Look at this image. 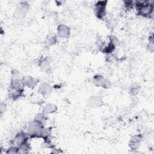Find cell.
<instances>
[{
    "mask_svg": "<svg viewBox=\"0 0 154 154\" xmlns=\"http://www.w3.org/2000/svg\"><path fill=\"white\" fill-rule=\"evenodd\" d=\"M138 14L144 17H149L153 11V5L148 1H138L135 3Z\"/></svg>",
    "mask_w": 154,
    "mask_h": 154,
    "instance_id": "obj_1",
    "label": "cell"
},
{
    "mask_svg": "<svg viewBox=\"0 0 154 154\" xmlns=\"http://www.w3.org/2000/svg\"><path fill=\"white\" fill-rule=\"evenodd\" d=\"M107 1H98L95 7V14L96 16L102 19L106 15Z\"/></svg>",
    "mask_w": 154,
    "mask_h": 154,
    "instance_id": "obj_2",
    "label": "cell"
},
{
    "mask_svg": "<svg viewBox=\"0 0 154 154\" xmlns=\"http://www.w3.org/2000/svg\"><path fill=\"white\" fill-rule=\"evenodd\" d=\"M29 137H30L28 134L24 132H21L16 134L14 140H13L12 146L18 148L22 144L28 142Z\"/></svg>",
    "mask_w": 154,
    "mask_h": 154,
    "instance_id": "obj_3",
    "label": "cell"
},
{
    "mask_svg": "<svg viewBox=\"0 0 154 154\" xmlns=\"http://www.w3.org/2000/svg\"><path fill=\"white\" fill-rule=\"evenodd\" d=\"M93 83L97 86H102L105 88H108L111 86L110 81L105 79L103 76L101 75H97L94 77Z\"/></svg>",
    "mask_w": 154,
    "mask_h": 154,
    "instance_id": "obj_4",
    "label": "cell"
},
{
    "mask_svg": "<svg viewBox=\"0 0 154 154\" xmlns=\"http://www.w3.org/2000/svg\"><path fill=\"white\" fill-rule=\"evenodd\" d=\"M57 34L60 37L68 38L70 35V30L65 25H60L57 28Z\"/></svg>",
    "mask_w": 154,
    "mask_h": 154,
    "instance_id": "obj_5",
    "label": "cell"
},
{
    "mask_svg": "<svg viewBox=\"0 0 154 154\" xmlns=\"http://www.w3.org/2000/svg\"><path fill=\"white\" fill-rule=\"evenodd\" d=\"M22 80L25 86H27L31 88L34 87V86H36L37 83V81L35 78L30 76L24 77Z\"/></svg>",
    "mask_w": 154,
    "mask_h": 154,
    "instance_id": "obj_6",
    "label": "cell"
},
{
    "mask_svg": "<svg viewBox=\"0 0 154 154\" xmlns=\"http://www.w3.org/2000/svg\"><path fill=\"white\" fill-rule=\"evenodd\" d=\"M28 10V6L26 4H21L15 11V15L18 17H23L26 14Z\"/></svg>",
    "mask_w": 154,
    "mask_h": 154,
    "instance_id": "obj_7",
    "label": "cell"
},
{
    "mask_svg": "<svg viewBox=\"0 0 154 154\" xmlns=\"http://www.w3.org/2000/svg\"><path fill=\"white\" fill-rule=\"evenodd\" d=\"M38 92H39L42 95L46 96L48 95L51 92V88L47 84H42L39 88H38Z\"/></svg>",
    "mask_w": 154,
    "mask_h": 154,
    "instance_id": "obj_8",
    "label": "cell"
},
{
    "mask_svg": "<svg viewBox=\"0 0 154 154\" xmlns=\"http://www.w3.org/2000/svg\"><path fill=\"white\" fill-rule=\"evenodd\" d=\"M18 148V153H27L29 152V150L30 149V147L28 142L22 144Z\"/></svg>",
    "mask_w": 154,
    "mask_h": 154,
    "instance_id": "obj_9",
    "label": "cell"
},
{
    "mask_svg": "<svg viewBox=\"0 0 154 154\" xmlns=\"http://www.w3.org/2000/svg\"><path fill=\"white\" fill-rule=\"evenodd\" d=\"M56 110H57V107H56V106L52 104H48L45 106L43 108V113L45 114H50L55 112Z\"/></svg>",
    "mask_w": 154,
    "mask_h": 154,
    "instance_id": "obj_10",
    "label": "cell"
},
{
    "mask_svg": "<svg viewBox=\"0 0 154 154\" xmlns=\"http://www.w3.org/2000/svg\"><path fill=\"white\" fill-rule=\"evenodd\" d=\"M140 140L138 137H134L131 139L130 143V146L133 150H137L140 146Z\"/></svg>",
    "mask_w": 154,
    "mask_h": 154,
    "instance_id": "obj_11",
    "label": "cell"
},
{
    "mask_svg": "<svg viewBox=\"0 0 154 154\" xmlns=\"http://www.w3.org/2000/svg\"><path fill=\"white\" fill-rule=\"evenodd\" d=\"M90 104L92 107H98L101 104V99L96 96H94L91 98L89 101Z\"/></svg>",
    "mask_w": 154,
    "mask_h": 154,
    "instance_id": "obj_12",
    "label": "cell"
},
{
    "mask_svg": "<svg viewBox=\"0 0 154 154\" xmlns=\"http://www.w3.org/2000/svg\"><path fill=\"white\" fill-rule=\"evenodd\" d=\"M57 42V37L54 34H50L46 38V43L48 45H53Z\"/></svg>",
    "mask_w": 154,
    "mask_h": 154,
    "instance_id": "obj_13",
    "label": "cell"
},
{
    "mask_svg": "<svg viewBox=\"0 0 154 154\" xmlns=\"http://www.w3.org/2000/svg\"><path fill=\"white\" fill-rule=\"evenodd\" d=\"M35 120L43 123V122L46 120L45 114L44 113H43V114H42V113L38 114L37 115H36V116L35 118Z\"/></svg>",
    "mask_w": 154,
    "mask_h": 154,
    "instance_id": "obj_14",
    "label": "cell"
},
{
    "mask_svg": "<svg viewBox=\"0 0 154 154\" xmlns=\"http://www.w3.org/2000/svg\"><path fill=\"white\" fill-rule=\"evenodd\" d=\"M7 153H18V148L12 146L7 151Z\"/></svg>",
    "mask_w": 154,
    "mask_h": 154,
    "instance_id": "obj_15",
    "label": "cell"
},
{
    "mask_svg": "<svg viewBox=\"0 0 154 154\" xmlns=\"http://www.w3.org/2000/svg\"><path fill=\"white\" fill-rule=\"evenodd\" d=\"M108 24L110 26V29H112V28H114L116 25V21L112 19L110 21H109V22L108 23Z\"/></svg>",
    "mask_w": 154,
    "mask_h": 154,
    "instance_id": "obj_16",
    "label": "cell"
},
{
    "mask_svg": "<svg viewBox=\"0 0 154 154\" xmlns=\"http://www.w3.org/2000/svg\"><path fill=\"white\" fill-rule=\"evenodd\" d=\"M41 65H41V67H42V68H43L44 69L48 68V66H49L48 61H45V60H43V61H42Z\"/></svg>",
    "mask_w": 154,
    "mask_h": 154,
    "instance_id": "obj_17",
    "label": "cell"
}]
</instances>
